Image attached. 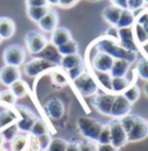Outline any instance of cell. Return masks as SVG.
Listing matches in <instances>:
<instances>
[{
  "instance_id": "cell-1",
  "label": "cell",
  "mask_w": 148,
  "mask_h": 151,
  "mask_svg": "<svg viewBox=\"0 0 148 151\" xmlns=\"http://www.w3.org/2000/svg\"><path fill=\"white\" fill-rule=\"evenodd\" d=\"M92 47H94L96 52H105L110 55L113 59H125L129 63H133L137 59V52L124 49L119 44V42L110 36L100 37L92 43Z\"/></svg>"
},
{
  "instance_id": "cell-2",
  "label": "cell",
  "mask_w": 148,
  "mask_h": 151,
  "mask_svg": "<svg viewBox=\"0 0 148 151\" xmlns=\"http://www.w3.org/2000/svg\"><path fill=\"white\" fill-rule=\"evenodd\" d=\"M76 127L79 132L87 139V141H92L97 142L98 136L101 134V130L103 128V123L100 121L88 117V116H80L76 120Z\"/></svg>"
},
{
  "instance_id": "cell-3",
  "label": "cell",
  "mask_w": 148,
  "mask_h": 151,
  "mask_svg": "<svg viewBox=\"0 0 148 151\" xmlns=\"http://www.w3.org/2000/svg\"><path fill=\"white\" fill-rule=\"evenodd\" d=\"M73 83L82 96H94L98 92V85L95 78L86 71L82 72L76 79H74Z\"/></svg>"
},
{
  "instance_id": "cell-4",
  "label": "cell",
  "mask_w": 148,
  "mask_h": 151,
  "mask_svg": "<svg viewBox=\"0 0 148 151\" xmlns=\"http://www.w3.org/2000/svg\"><path fill=\"white\" fill-rule=\"evenodd\" d=\"M2 59L5 62V65H12L18 68L26 60V51L23 47L20 44H11L5 48Z\"/></svg>"
},
{
  "instance_id": "cell-5",
  "label": "cell",
  "mask_w": 148,
  "mask_h": 151,
  "mask_svg": "<svg viewBox=\"0 0 148 151\" xmlns=\"http://www.w3.org/2000/svg\"><path fill=\"white\" fill-rule=\"evenodd\" d=\"M57 65L44 59L41 57H35L31 58L29 62H27L23 66V72L28 77H37L38 75L45 72L46 70H51V69H56Z\"/></svg>"
},
{
  "instance_id": "cell-6",
  "label": "cell",
  "mask_w": 148,
  "mask_h": 151,
  "mask_svg": "<svg viewBox=\"0 0 148 151\" xmlns=\"http://www.w3.org/2000/svg\"><path fill=\"white\" fill-rule=\"evenodd\" d=\"M24 42L31 55H38L46 47L48 38L38 30H29L24 36Z\"/></svg>"
},
{
  "instance_id": "cell-7",
  "label": "cell",
  "mask_w": 148,
  "mask_h": 151,
  "mask_svg": "<svg viewBox=\"0 0 148 151\" xmlns=\"http://www.w3.org/2000/svg\"><path fill=\"white\" fill-rule=\"evenodd\" d=\"M127 142H139L148 136V121L144 117L134 114L133 124L126 134Z\"/></svg>"
},
{
  "instance_id": "cell-8",
  "label": "cell",
  "mask_w": 148,
  "mask_h": 151,
  "mask_svg": "<svg viewBox=\"0 0 148 151\" xmlns=\"http://www.w3.org/2000/svg\"><path fill=\"white\" fill-rule=\"evenodd\" d=\"M110 128V136H111V144L118 149L125 147L127 142V136L124 130L119 119H113L108 123Z\"/></svg>"
},
{
  "instance_id": "cell-9",
  "label": "cell",
  "mask_w": 148,
  "mask_h": 151,
  "mask_svg": "<svg viewBox=\"0 0 148 151\" xmlns=\"http://www.w3.org/2000/svg\"><path fill=\"white\" fill-rule=\"evenodd\" d=\"M15 111L20 115V119H18V123H16L18 130L23 132H30L31 128H33V124L37 120L36 114L33 113L28 107L21 106V105L15 106Z\"/></svg>"
},
{
  "instance_id": "cell-10",
  "label": "cell",
  "mask_w": 148,
  "mask_h": 151,
  "mask_svg": "<svg viewBox=\"0 0 148 151\" xmlns=\"http://www.w3.org/2000/svg\"><path fill=\"white\" fill-rule=\"evenodd\" d=\"M113 100H115V94L112 93H97L92 96V105L98 113L110 116Z\"/></svg>"
},
{
  "instance_id": "cell-11",
  "label": "cell",
  "mask_w": 148,
  "mask_h": 151,
  "mask_svg": "<svg viewBox=\"0 0 148 151\" xmlns=\"http://www.w3.org/2000/svg\"><path fill=\"white\" fill-rule=\"evenodd\" d=\"M131 109H132V104L127 101V99L123 94H116L112 104L110 116H112L113 119H120L129 115Z\"/></svg>"
},
{
  "instance_id": "cell-12",
  "label": "cell",
  "mask_w": 148,
  "mask_h": 151,
  "mask_svg": "<svg viewBox=\"0 0 148 151\" xmlns=\"http://www.w3.org/2000/svg\"><path fill=\"white\" fill-rule=\"evenodd\" d=\"M115 59L105 52H95L92 57V68L97 72H110Z\"/></svg>"
},
{
  "instance_id": "cell-13",
  "label": "cell",
  "mask_w": 148,
  "mask_h": 151,
  "mask_svg": "<svg viewBox=\"0 0 148 151\" xmlns=\"http://www.w3.org/2000/svg\"><path fill=\"white\" fill-rule=\"evenodd\" d=\"M44 111L52 120H60L65 113V106L59 98H51L45 102Z\"/></svg>"
},
{
  "instance_id": "cell-14",
  "label": "cell",
  "mask_w": 148,
  "mask_h": 151,
  "mask_svg": "<svg viewBox=\"0 0 148 151\" xmlns=\"http://www.w3.org/2000/svg\"><path fill=\"white\" fill-rule=\"evenodd\" d=\"M21 79V71L16 66L4 65L0 69V83L5 86H11L13 83Z\"/></svg>"
},
{
  "instance_id": "cell-15",
  "label": "cell",
  "mask_w": 148,
  "mask_h": 151,
  "mask_svg": "<svg viewBox=\"0 0 148 151\" xmlns=\"http://www.w3.org/2000/svg\"><path fill=\"white\" fill-rule=\"evenodd\" d=\"M118 37H119V44L124 49L137 52V45L134 43V36H133V32L131 27L118 29Z\"/></svg>"
},
{
  "instance_id": "cell-16",
  "label": "cell",
  "mask_w": 148,
  "mask_h": 151,
  "mask_svg": "<svg viewBox=\"0 0 148 151\" xmlns=\"http://www.w3.org/2000/svg\"><path fill=\"white\" fill-rule=\"evenodd\" d=\"M38 26L43 32L52 33L58 26V14H57V12L52 11L50 8V11L46 13V15L38 22Z\"/></svg>"
},
{
  "instance_id": "cell-17",
  "label": "cell",
  "mask_w": 148,
  "mask_h": 151,
  "mask_svg": "<svg viewBox=\"0 0 148 151\" xmlns=\"http://www.w3.org/2000/svg\"><path fill=\"white\" fill-rule=\"evenodd\" d=\"M38 57L44 58V59L53 63L57 66L60 65V62H61V58H63V57L60 56L59 51H58V48L55 47L52 43H48L46 47L38 54Z\"/></svg>"
},
{
  "instance_id": "cell-18",
  "label": "cell",
  "mask_w": 148,
  "mask_h": 151,
  "mask_svg": "<svg viewBox=\"0 0 148 151\" xmlns=\"http://www.w3.org/2000/svg\"><path fill=\"white\" fill-rule=\"evenodd\" d=\"M71 40H72V34L65 27H57L51 35V43L57 48L65 44L66 42H68Z\"/></svg>"
},
{
  "instance_id": "cell-19",
  "label": "cell",
  "mask_w": 148,
  "mask_h": 151,
  "mask_svg": "<svg viewBox=\"0 0 148 151\" xmlns=\"http://www.w3.org/2000/svg\"><path fill=\"white\" fill-rule=\"evenodd\" d=\"M15 22L11 18L1 17L0 18V37L2 40H8L15 34Z\"/></svg>"
},
{
  "instance_id": "cell-20",
  "label": "cell",
  "mask_w": 148,
  "mask_h": 151,
  "mask_svg": "<svg viewBox=\"0 0 148 151\" xmlns=\"http://www.w3.org/2000/svg\"><path fill=\"white\" fill-rule=\"evenodd\" d=\"M18 119H20V115L16 111H13V109H4L0 112V132L14 123H18Z\"/></svg>"
},
{
  "instance_id": "cell-21",
  "label": "cell",
  "mask_w": 148,
  "mask_h": 151,
  "mask_svg": "<svg viewBox=\"0 0 148 151\" xmlns=\"http://www.w3.org/2000/svg\"><path fill=\"white\" fill-rule=\"evenodd\" d=\"M122 11H123L122 8L116 7L113 5H110V6H108V7H105L103 9L102 17H103V19L105 20L110 26L116 28V26H117V23L119 21V18H120Z\"/></svg>"
},
{
  "instance_id": "cell-22",
  "label": "cell",
  "mask_w": 148,
  "mask_h": 151,
  "mask_svg": "<svg viewBox=\"0 0 148 151\" xmlns=\"http://www.w3.org/2000/svg\"><path fill=\"white\" fill-rule=\"evenodd\" d=\"M130 65L131 63H129L125 59H115L113 65L111 68L110 75L112 78H119V77H125L127 75L130 70Z\"/></svg>"
},
{
  "instance_id": "cell-23",
  "label": "cell",
  "mask_w": 148,
  "mask_h": 151,
  "mask_svg": "<svg viewBox=\"0 0 148 151\" xmlns=\"http://www.w3.org/2000/svg\"><path fill=\"white\" fill-rule=\"evenodd\" d=\"M83 59L82 57L80 56L79 54H75V55H68V56H64L61 58V62H60V65L63 70H65L66 72L72 70L76 66H80V65H83Z\"/></svg>"
},
{
  "instance_id": "cell-24",
  "label": "cell",
  "mask_w": 148,
  "mask_h": 151,
  "mask_svg": "<svg viewBox=\"0 0 148 151\" xmlns=\"http://www.w3.org/2000/svg\"><path fill=\"white\" fill-rule=\"evenodd\" d=\"M131 85L132 83L125 77L111 79V90H112V93H116V94H123Z\"/></svg>"
},
{
  "instance_id": "cell-25",
  "label": "cell",
  "mask_w": 148,
  "mask_h": 151,
  "mask_svg": "<svg viewBox=\"0 0 148 151\" xmlns=\"http://www.w3.org/2000/svg\"><path fill=\"white\" fill-rule=\"evenodd\" d=\"M50 11L49 6H42V7H27V14L29 17V19L35 21V22H39L43 19L46 13Z\"/></svg>"
},
{
  "instance_id": "cell-26",
  "label": "cell",
  "mask_w": 148,
  "mask_h": 151,
  "mask_svg": "<svg viewBox=\"0 0 148 151\" xmlns=\"http://www.w3.org/2000/svg\"><path fill=\"white\" fill-rule=\"evenodd\" d=\"M134 14L133 12H131L130 9H123L122 11V14H120V18H119V21L116 26L117 29H122V28H130L133 22H134Z\"/></svg>"
},
{
  "instance_id": "cell-27",
  "label": "cell",
  "mask_w": 148,
  "mask_h": 151,
  "mask_svg": "<svg viewBox=\"0 0 148 151\" xmlns=\"http://www.w3.org/2000/svg\"><path fill=\"white\" fill-rule=\"evenodd\" d=\"M58 51H59L61 57L68 56V55H75V54H79V45L72 38L71 41L66 42L65 44L58 47Z\"/></svg>"
},
{
  "instance_id": "cell-28",
  "label": "cell",
  "mask_w": 148,
  "mask_h": 151,
  "mask_svg": "<svg viewBox=\"0 0 148 151\" xmlns=\"http://www.w3.org/2000/svg\"><path fill=\"white\" fill-rule=\"evenodd\" d=\"M28 149V136L16 135L11 142V151H26Z\"/></svg>"
},
{
  "instance_id": "cell-29",
  "label": "cell",
  "mask_w": 148,
  "mask_h": 151,
  "mask_svg": "<svg viewBox=\"0 0 148 151\" xmlns=\"http://www.w3.org/2000/svg\"><path fill=\"white\" fill-rule=\"evenodd\" d=\"M9 91L16 96V99L18 98H23V96L28 94V85H27L26 81L20 79V80L13 83L9 86Z\"/></svg>"
},
{
  "instance_id": "cell-30",
  "label": "cell",
  "mask_w": 148,
  "mask_h": 151,
  "mask_svg": "<svg viewBox=\"0 0 148 151\" xmlns=\"http://www.w3.org/2000/svg\"><path fill=\"white\" fill-rule=\"evenodd\" d=\"M94 75L97 78V81L100 83V85L105 90V91H109L110 93H112V90H111V77L110 72H97V71H94Z\"/></svg>"
},
{
  "instance_id": "cell-31",
  "label": "cell",
  "mask_w": 148,
  "mask_h": 151,
  "mask_svg": "<svg viewBox=\"0 0 148 151\" xmlns=\"http://www.w3.org/2000/svg\"><path fill=\"white\" fill-rule=\"evenodd\" d=\"M140 94H141V91H140L139 86L135 85V84H132L129 88L123 93V95L127 99V101L131 102L132 105L138 101V99L140 98Z\"/></svg>"
},
{
  "instance_id": "cell-32",
  "label": "cell",
  "mask_w": 148,
  "mask_h": 151,
  "mask_svg": "<svg viewBox=\"0 0 148 151\" xmlns=\"http://www.w3.org/2000/svg\"><path fill=\"white\" fill-rule=\"evenodd\" d=\"M48 132H49V128H48V124L45 123V121L37 117L35 123L33 124L30 134L35 135V136H41V135H44V134H48Z\"/></svg>"
},
{
  "instance_id": "cell-33",
  "label": "cell",
  "mask_w": 148,
  "mask_h": 151,
  "mask_svg": "<svg viewBox=\"0 0 148 151\" xmlns=\"http://www.w3.org/2000/svg\"><path fill=\"white\" fill-rule=\"evenodd\" d=\"M135 72L140 79L148 81V59H145V58L139 59V62L137 63Z\"/></svg>"
},
{
  "instance_id": "cell-34",
  "label": "cell",
  "mask_w": 148,
  "mask_h": 151,
  "mask_svg": "<svg viewBox=\"0 0 148 151\" xmlns=\"http://www.w3.org/2000/svg\"><path fill=\"white\" fill-rule=\"evenodd\" d=\"M18 126H16V123H14V124H12V126H9V127L2 129V130L0 132V134L2 135L5 142H12V141L14 139V137L18 135Z\"/></svg>"
},
{
  "instance_id": "cell-35",
  "label": "cell",
  "mask_w": 148,
  "mask_h": 151,
  "mask_svg": "<svg viewBox=\"0 0 148 151\" xmlns=\"http://www.w3.org/2000/svg\"><path fill=\"white\" fill-rule=\"evenodd\" d=\"M0 102L7 106H14L16 102V96L9 90H5L0 92Z\"/></svg>"
},
{
  "instance_id": "cell-36",
  "label": "cell",
  "mask_w": 148,
  "mask_h": 151,
  "mask_svg": "<svg viewBox=\"0 0 148 151\" xmlns=\"http://www.w3.org/2000/svg\"><path fill=\"white\" fill-rule=\"evenodd\" d=\"M67 143L68 142L63 138H52L46 151H66Z\"/></svg>"
},
{
  "instance_id": "cell-37",
  "label": "cell",
  "mask_w": 148,
  "mask_h": 151,
  "mask_svg": "<svg viewBox=\"0 0 148 151\" xmlns=\"http://www.w3.org/2000/svg\"><path fill=\"white\" fill-rule=\"evenodd\" d=\"M97 143L98 144H109L111 143V136H110V128H109V124H103V128L101 130V134L98 136V139H97Z\"/></svg>"
},
{
  "instance_id": "cell-38",
  "label": "cell",
  "mask_w": 148,
  "mask_h": 151,
  "mask_svg": "<svg viewBox=\"0 0 148 151\" xmlns=\"http://www.w3.org/2000/svg\"><path fill=\"white\" fill-rule=\"evenodd\" d=\"M28 150L30 151H42L41 150V145H39V141L38 137L35 135H29L28 136Z\"/></svg>"
},
{
  "instance_id": "cell-39",
  "label": "cell",
  "mask_w": 148,
  "mask_h": 151,
  "mask_svg": "<svg viewBox=\"0 0 148 151\" xmlns=\"http://www.w3.org/2000/svg\"><path fill=\"white\" fill-rule=\"evenodd\" d=\"M38 137V141H39V145H41V150L42 151H46L52 138H51V135L48 132V134H44V135H41V136H37Z\"/></svg>"
},
{
  "instance_id": "cell-40",
  "label": "cell",
  "mask_w": 148,
  "mask_h": 151,
  "mask_svg": "<svg viewBox=\"0 0 148 151\" xmlns=\"http://www.w3.org/2000/svg\"><path fill=\"white\" fill-rule=\"evenodd\" d=\"M80 151H97V145L92 141H83L79 144Z\"/></svg>"
},
{
  "instance_id": "cell-41",
  "label": "cell",
  "mask_w": 148,
  "mask_h": 151,
  "mask_svg": "<svg viewBox=\"0 0 148 151\" xmlns=\"http://www.w3.org/2000/svg\"><path fill=\"white\" fill-rule=\"evenodd\" d=\"M138 24H140L142 28H144V30H145V33L147 34L148 36V11L147 12H142L139 17H138V22H137Z\"/></svg>"
},
{
  "instance_id": "cell-42",
  "label": "cell",
  "mask_w": 148,
  "mask_h": 151,
  "mask_svg": "<svg viewBox=\"0 0 148 151\" xmlns=\"http://www.w3.org/2000/svg\"><path fill=\"white\" fill-rule=\"evenodd\" d=\"M144 5V0H127V9H130L131 12L142 8Z\"/></svg>"
},
{
  "instance_id": "cell-43",
  "label": "cell",
  "mask_w": 148,
  "mask_h": 151,
  "mask_svg": "<svg viewBox=\"0 0 148 151\" xmlns=\"http://www.w3.org/2000/svg\"><path fill=\"white\" fill-rule=\"evenodd\" d=\"M82 72H85V64L83 65H80V66H76V68H74L72 70L67 71V75H68V77L72 80H74V79H76L79 76L81 75Z\"/></svg>"
},
{
  "instance_id": "cell-44",
  "label": "cell",
  "mask_w": 148,
  "mask_h": 151,
  "mask_svg": "<svg viewBox=\"0 0 148 151\" xmlns=\"http://www.w3.org/2000/svg\"><path fill=\"white\" fill-rule=\"evenodd\" d=\"M27 7H42V6H49L46 0H26Z\"/></svg>"
},
{
  "instance_id": "cell-45",
  "label": "cell",
  "mask_w": 148,
  "mask_h": 151,
  "mask_svg": "<svg viewBox=\"0 0 148 151\" xmlns=\"http://www.w3.org/2000/svg\"><path fill=\"white\" fill-rule=\"evenodd\" d=\"M51 77H52V81L55 84H57V85H65L67 83L66 81V78L61 75V73H59V72H53Z\"/></svg>"
},
{
  "instance_id": "cell-46",
  "label": "cell",
  "mask_w": 148,
  "mask_h": 151,
  "mask_svg": "<svg viewBox=\"0 0 148 151\" xmlns=\"http://www.w3.org/2000/svg\"><path fill=\"white\" fill-rule=\"evenodd\" d=\"M80 0H59L58 1V6L61 8H71L74 5H76Z\"/></svg>"
},
{
  "instance_id": "cell-47",
  "label": "cell",
  "mask_w": 148,
  "mask_h": 151,
  "mask_svg": "<svg viewBox=\"0 0 148 151\" xmlns=\"http://www.w3.org/2000/svg\"><path fill=\"white\" fill-rule=\"evenodd\" d=\"M119 149L113 147L111 143L109 144H98L97 145V151H118Z\"/></svg>"
},
{
  "instance_id": "cell-48",
  "label": "cell",
  "mask_w": 148,
  "mask_h": 151,
  "mask_svg": "<svg viewBox=\"0 0 148 151\" xmlns=\"http://www.w3.org/2000/svg\"><path fill=\"white\" fill-rule=\"evenodd\" d=\"M111 4L122 9H127V0H110Z\"/></svg>"
},
{
  "instance_id": "cell-49",
  "label": "cell",
  "mask_w": 148,
  "mask_h": 151,
  "mask_svg": "<svg viewBox=\"0 0 148 151\" xmlns=\"http://www.w3.org/2000/svg\"><path fill=\"white\" fill-rule=\"evenodd\" d=\"M66 151H80L79 144H76V143H67Z\"/></svg>"
},
{
  "instance_id": "cell-50",
  "label": "cell",
  "mask_w": 148,
  "mask_h": 151,
  "mask_svg": "<svg viewBox=\"0 0 148 151\" xmlns=\"http://www.w3.org/2000/svg\"><path fill=\"white\" fill-rule=\"evenodd\" d=\"M58 1L59 0H46L48 5H58Z\"/></svg>"
},
{
  "instance_id": "cell-51",
  "label": "cell",
  "mask_w": 148,
  "mask_h": 151,
  "mask_svg": "<svg viewBox=\"0 0 148 151\" xmlns=\"http://www.w3.org/2000/svg\"><path fill=\"white\" fill-rule=\"evenodd\" d=\"M144 91H145V94L147 95V98H148V81H147V84L145 85V87H144Z\"/></svg>"
},
{
  "instance_id": "cell-52",
  "label": "cell",
  "mask_w": 148,
  "mask_h": 151,
  "mask_svg": "<svg viewBox=\"0 0 148 151\" xmlns=\"http://www.w3.org/2000/svg\"><path fill=\"white\" fill-rule=\"evenodd\" d=\"M5 143V139H4V137H2V135L0 134V147H2V144Z\"/></svg>"
},
{
  "instance_id": "cell-53",
  "label": "cell",
  "mask_w": 148,
  "mask_h": 151,
  "mask_svg": "<svg viewBox=\"0 0 148 151\" xmlns=\"http://www.w3.org/2000/svg\"><path fill=\"white\" fill-rule=\"evenodd\" d=\"M0 151H7L5 148H2V147H0Z\"/></svg>"
},
{
  "instance_id": "cell-54",
  "label": "cell",
  "mask_w": 148,
  "mask_h": 151,
  "mask_svg": "<svg viewBox=\"0 0 148 151\" xmlns=\"http://www.w3.org/2000/svg\"><path fill=\"white\" fill-rule=\"evenodd\" d=\"M144 4H145V5H148V0H144Z\"/></svg>"
},
{
  "instance_id": "cell-55",
  "label": "cell",
  "mask_w": 148,
  "mask_h": 151,
  "mask_svg": "<svg viewBox=\"0 0 148 151\" xmlns=\"http://www.w3.org/2000/svg\"><path fill=\"white\" fill-rule=\"evenodd\" d=\"M90 1H92V2H96V1H101V0H90Z\"/></svg>"
},
{
  "instance_id": "cell-56",
  "label": "cell",
  "mask_w": 148,
  "mask_h": 151,
  "mask_svg": "<svg viewBox=\"0 0 148 151\" xmlns=\"http://www.w3.org/2000/svg\"><path fill=\"white\" fill-rule=\"evenodd\" d=\"M1 41H2V38H1V37H0V43H1Z\"/></svg>"
},
{
  "instance_id": "cell-57",
  "label": "cell",
  "mask_w": 148,
  "mask_h": 151,
  "mask_svg": "<svg viewBox=\"0 0 148 151\" xmlns=\"http://www.w3.org/2000/svg\"><path fill=\"white\" fill-rule=\"evenodd\" d=\"M26 151H30V150H28V149H27V150H26Z\"/></svg>"
}]
</instances>
